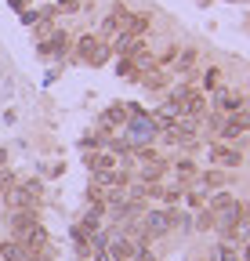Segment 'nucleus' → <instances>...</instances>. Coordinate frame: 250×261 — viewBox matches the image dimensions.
<instances>
[{"mask_svg": "<svg viewBox=\"0 0 250 261\" xmlns=\"http://www.w3.org/2000/svg\"><path fill=\"white\" fill-rule=\"evenodd\" d=\"M37 200H40V181H15L11 189H4V203H8V211L37 207Z\"/></svg>", "mask_w": 250, "mask_h": 261, "instance_id": "obj_1", "label": "nucleus"}, {"mask_svg": "<svg viewBox=\"0 0 250 261\" xmlns=\"http://www.w3.org/2000/svg\"><path fill=\"white\" fill-rule=\"evenodd\" d=\"M246 221V203H229V207H221V211H217V218H214V228H217V232H221L225 240H236V228Z\"/></svg>", "mask_w": 250, "mask_h": 261, "instance_id": "obj_2", "label": "nucleus"}, {"mask_svg": "<svg viewBox=\"0 0 250 261\" xmlns=\"http://www.w3.org/2000/svg\"><path fill=\"white\" fill-rule=\"evenodd\" d=\"M163 138L171 142V145H196L200 142V135H196V123H189V120H185V123H171L167 130H163Z\"/></svg>", "mask_w": 250, "mask_h": 261, "instance_id": "obj_3", "label": "nucleus"}, {"mask_svg": "<svg viewBox=\"0 0 250 261\" xmlns=\"http://www.w3.org/2000/svg\"><path fill=\"white\" fill-rule=\"evenodd\" d=\"M105 254H109L113 261H127L131 254H138V243H134L131 236H120V232H116V236L105 240Z\"/></svg>", "mask_w": 250, "mask_h": 261, "instance_id": "obj_4", "label": "nucleus"}, {"mask_svg": "<svg viewBox=\"0 0 250 261\" xmlns=\"http://www.w3.org/2000/svg\"><path fill=\"white\" fill-rule=\"evenodd\" d=\"M127 138H131L134 145L152 142V138H156V123H152V116H134V120L127 123Z\"/></svg>", "mask_w": 250, "mask_h": 261, "instance_id": "obj_5", "label": "nucleus"}, {"mask_svg": "<svg viewBox=\"0 0 250 261\" xmlns=\"http://www.w3.org/2000/svg\"><path fill=\"white\" fill-rule=\"evenodd\" d=\"M15 240L25 243V247H33V250H47V228H44L40 221H33V225H25Z\"/></svg>", "mask_w": 250, "mask_h": 261, "instance_id": "obj_6", "label": "nucleus"}, {"mask_svg": "<svg viewBox=\"0 0 250 261\" xmlns=\"http://www.w3.org/2000/svg\"><path fill=\"white\" fill-rule=\"evenodd\" d=\"M142 228H145V236H163L167 228H171V214L167 211H145Z\"/></svg>", "mask_w": 250, "mask_h": 261, "instance_id": "obj_7", "label": "nucleus"}, {"mask_svg": "<svg viewBox=\"0 0 250 261\" xmlns=\"http://www.w3.org/2000/svg\"><path fill=\"white\" fill-rule=\"evenodd\" d=\"M109 47H113L116 55L127 58V55H134V51L142 47V37H138V33H116V37H109Z\"/></svg>", "mask_w": 250, "mask_h": 261, "instance_id": "obj_8", "label": "nucleus"}, {"mask_svg": "<svg viewBox=\"0 0 250 261\" xmlns=\"http://www.w3.org/2000/svg\"><path fill=\"white\" fill-rule=\"evenodd\" d=\"M178 109H181V116H200V113L207 109V98H203L200 91H185V94L178 98Z\"/></svg>", "mask_w": 250, "mask_h": 261, "instance_id": "obj_9", "label": "nucleus"}, {"mask_svg": "<svg viewBox=\"0 0 250 261\" xmlns=\"http://www.w3.org/2000/svg\"><path fill=\"white\" fill-rule=\"evenodd\" d=\"M210 160L221 163V167H239V163H243V152H239V149H229V145H214V149H210Z\"/></svg>", "mask_w": 250, "mask_h": 261, "instance_id": "obj_10", "label": "nucleus"}, {"mask_svg": "<svg viewBox=\"0 0 250 261\" xmlns=\"http://www.w3.org/2000/svg\"><path fill=\"white\" fill-rule=\"evenodd\" d=\"M214 106L225 109V113H236V109L243 106V98H239L236 91H229V87H217V91H214Z\"/></svg>", "mask_w": 250, "mask_h": 261, "instance_id": "obj_11", "label": "nucleus"}, {"mask_svg": "<svg viewBox=\"0 0 250 261\" xmlns=\"http://www.w3.org/2000/svg\"><path fill=\"white\" fill-rule=\"evenodd\" d=\"M37 221V214H33V207H22V211H11V218H8V225H11V232L18 236L25 225H33Z\"/></svg>", "mask_w": 250, "mask_h": 261, "instance_id": "obj_12", "label": "nucleus"}, {"mask_svg": "<svg viewBox=\"0 0 250 261\" xmlns=\"http://www.w3.org/2000/svg\"><path fill=\"white\" fill-rule=\"evenodd\" d=\"M163 167H167V163H163L160 156H152V160H142V167H138V174H142V181H156V178L163 174Z\"/></svg>", "mask_w": 250, "mask_h": 261, "instance_id": "obj_13", "label": "nucleus"}, {"mask_svg": "<svg viewBox=\"0 0 250 261\" xmlns=\"http://www.w3.org/2000/svg\"><path fill=\"white\" fill-rule=\"evenodd\" d=\"M87 167L95 171V174H102V171H113V167H116V160H113L109 152H91V156H87Z\"/></svg>", "mask_w": 250, "mask_h": 261, "instance_id": "obj_14", "label": "nucleus"}, {"mask_svg": "<svg viewBox=\"0 0 250 261\" xmlns=\"http://www.w3.org/2000/svg\"><path fill=\"white\" fill-rule=\"evenodd\" d=\"M214 261H239V254H236V240H221L214 247Z\"/></svg>", "mask_w": 250, "mask_h": 261, "instance_id": "obj_15", "label": "nucleus"}, {"mask_svg": "<svg viewBox=\"0 0 250 261\" xmlns=\"http://www.w3.org/2000/svg\"><path fill=\"white\" fill-rule=\"evenodd\" d=\"M95 47H98V37H91V33H87V37H80V40H76V55H80L84 62H87L91 55H95Z\"/></svg>", "mask_w": 250, "mask_h": 261, "instance_id": "obj_16", "label": "nucleus"}, {"mask_svg": "<svg viewBox=\"0 0 250 261\" xmlns=\"http://www.w3.org/2000/svg\"><path fill=\"white\" fill-rule=\"evenodd\" d=\"M109 55H113L109 40H98V47H95V55L87 58V65H105V62H109Z\"/></svg>", "mask_w": 250, "mask_h": 261, "instance_id": "obj_17", "label": "nucleus"}, {"mask_svg": "<svg viewBox=\"0 0 250 261\" xmlns=\"http://www.w3.org/2000/svg\"><path fill=\"white\" fill-rule=\"evenodd\" d=\"M44 51H54V55H66L69 51V37H66V33H54V37L44 44Z\"/></svg>", "mask_w": 250, "mask_h": 261, "instance_id": "obj_18", "label": "nucleus"}, {"mask_svg": "<svg viewBox=\"0 0 250 261\" xmlns=\"http://www.w3.org/2000/svg\"><path fill=\"white\" fill-rule=\"evenodd\" d=\"M229 120H232L239 130H250V109H243V106H239L236 113H229Z\"/></svg>", "mask_w": 250, "mask_h": 261, "instance_id": "obj_19", "label": "nucleus"}, {"mask_svg": "<svg viewBox=\"0 0 250 261\" xmlns=\"http://www.w3.org/2000/svg\"><path fill=\"white\" fill-rule=\"evenodd\" d=\"M203 185L221 189V185H229V174H221V171H207V174H203Z\"/></svg>", "mask_w": 250, "mask_h": 261, "instance_id": "obj_20", "label": "nucleus"}, {"mask_svg": "<svg viewBox=\"0 0 250 261\" xmlns=\"http://www.w3.org/2000/svg\"><path fill=\"white\" fill-rule=\"evenodd\" d=\"M192 65H196V51H185L178 58V73H192Z\"/></svg>", "mask_w": 250, "mask_h": 261, "instance_id": "obj_21", "label": "nucleus"}, {"mask_svg": "<svg viewBox=\"0 0 250 261\" xmlns=\"http://www.w3.org/2000/svg\"><path fill=\"white\" fill-rule=\"evenodd\" d=\"M145 87H163V69H149V76H145Z\"/></svg>", "mask_w": 250, "mask_h": 261, "instance_id": "obj_22", "label": "nucleus"}, {"mask_svg": "<svg viewBox=\"0 0 250 261\" xmlns=\"http://www.w3.org/2000/svg\"><path fill=\"white\" fill-rule=\"evenodd\" d=\"M196 228H214V214L210 211H200L196 214Z\"/></svg>", "mask_w": 250, "mask_h": 261, "instance_id": "obj_23", "label": "nucleus"}, {"mask_svg": "<svg viewBox=\"0 0 250 261\" xmlns=\"http://www.w3.org/2000/svg\"><path fill=\"white\" fill-rule=\"evenodd\" d=\"M11 185H15V174L0 167V192H4V189H11Z\"/></svg>", "mask_w": 250, "mask_h": 261, "instance_id": "obj_24", "label": "nucleus"}, {"mask_svg": "<svg viewBox=\"0 0 250 261\" xmlns=\"http://www.w3.org/2000/svg\"><path fill=\"white\" fill-rule=\"evenodd\" d=\"M84 228H87V232H95V228H98V211H91V214L84 218Z\"/></svg>", "mask_w": 250, "mask_h": 261, "instance_id": "obj_25", "label": "nucleus"}, {"mask_svg": "<svg viewBox=\"0 0 250 261\" xmlns=\"http://www.w3.org/2000/svg\"><path fill=\"white\" fill-rule=\"evenodd\" d=\"M217 80H221V69H207V76H203V84H207V87H214Z\"/></svg>", "mask_w": 250, "mask_h": 261, "instance_id": "obj_26", "label": "nucleus"}, {"mask_svg": "<svg viewBox=\"0 0 250 261\" xmlns=\"http://www.w3.org/2000/svg\"><path fill=\"white\" fill-rule=\"evenodd\" d=\"M229 203H232V196H229V192H221V196L214 200V211H221V207H229Z\"/></svg>", "mask_w": 250, "mask_h": 261, "instance_id": "obj_27", "label": "nucleus"}, {"mask_svg": "<svg viewBox=\"0 0 250 261\" xmlns=\"http://www.w3.org/2000/svg\"><path fill=\"white\" fill-rule=\"evenodd\" d=\"M95 261H113V257L105 254V247H95Z\"/></svg>", "mask_w": 250, "mask_h": 261, "instance_id": "obj_28", "label": "nucleus"}, {"mask_svg": "<svg viewBox=\"0 0 250 261\" xmlns=\"http://www.w3.org/2000/svg\"><path fill=\"white\" fill-rule=\"evenodd\" d=\"M138 261H156V257H152L149 250H138Z\"/></svg>", "mask_w": 250, "mask_h": 261, "instance_id": "obj_29", "label": "nucleus"}, {"mask_svg": "<svg viewBox=\"0 0 250 261\" xmlns=\"http://www.w3.org/2000/svg\"><path fill=\"white\" fill-rule=\"evenodd\" d=\"M4 163H8V152H4V149H0V167H4Z\"/></svg>", "mask_w": 250, "mask_h": 261, "instance_id": "obj_30", "label": "nucleus"}]
</instances>
